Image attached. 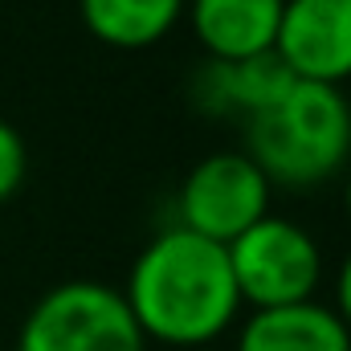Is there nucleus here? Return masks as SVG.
I'll list each match as a JSON object with an SVG mask.
<instances>
[{"label": "nucleus", "mask_w": 351, "mask_h": 351, "mask_svg": "<svg viewBox=\"0 0 351 351\" xmlns=\"http://www.w3.org/2000/svg\"><path fill=\"white\" fill-rule=\"evenodd\" d=\"M123 298L143 339L168 348H204L241 315L229 250L180 225L160 229L135 254Z\"/></svg>", "instance_id": "1"}, {"label": "nucleus", "mask_w": 351, "mask_h": 351, "mask_svg": "<svg viewBox=\"0 0 351 351\" xmlns=\"http://www.w3.org/2000/svg\"><path fill=\"white\" fill-rule=\"evenodd\" d=\"M245 156L278 188H315L351 156V102L343 86L294 82L282 102L245 119Z\"/></svg>", "instance_id": "2"}, {"label": "nucleus", "mask_w": 351, "mask_h": 351, "mask_svg": "<svg viewBox=\"0 0 351 351\" xmlns=\"http://www.w3.org/2000/svg\"><path fill=\"white\" fill-rule=\"evenodd\" d=\"M16 351H147L123 290L106 282H58L25 315Z\"/></svg>", "instance_id": "3"}, {"label": "nucleus", "mask_w": 351, "mask_h": 351, "mask_svg": "<svg viewBox=\"0 0 351 351\" xmlns=\"http://www.w3.org/2000/svg\"><path fill=\"white\" fill-rule=\"evenodd\" d=\"M225 250H229L237 294L254 311L311 302L323 282V250L315 233L290 217L269 213Z\"/></svg>", "instance_id": "4"}, {"label": "nucleus", "mask_w": 351, "mask_h": 351, "mask_svg": "<svg viewBox=\"0 0 351 351\" xmlns=\"http://www.w3.org/2000/svg\"><path fill=\"white\" fill-rule=\"evenodd\" d=\"M274 184L245 152H213L184 176L176 192L180 229H192L217 245L237 241L250 225L269 217Z\"/></svg>", "instance_id": "5"}, {"label": "nucleus", "mask_w": 351, "mask_h": 351, "mask_svg": "<svg viewBox=\"0 0 351 351\" xmlns=\"http://www.w3.org/2000/svg\"><path fill=\"white\" fill-rule=\"evenodd\" d=\"M274 53L302 82L343 86L351 78V0H286Z\"/></svg>", "instance_id": "6"}, {"label": "nucleus", "mask_w": 351, "mask_h": 351, "mask_svg": "<svg viewBox=\"0 0 351 351\" xmlns=\"http://www.w3.org/2000/svg\"><path fill=\"white\" fill-rule=\"evenodd\" d=\"M286 0H188L184 16L208 62H245L278 41Z\"/></svg>", "instance_id": "7"}, {"label": "nucleus", "mask_w": 351, "mask_h": 351, "mask_svg": "<svg viewBox=\"0 0 351 351\" xmlns=\"http://www.w3.org/2000/svg\"><path fill=\"white\" fill-rule=\"evenodd\" d=\"M298 78L286 70V62L269 49L245 62H208L196 74V98L213 114H262L274 102H282Z\"/></svg>", "instance_id": "8"}, {"label": "nucleus", "mask_w": 351, "mask_h": 351, "mask_svg": "<svg viewBox=\"0 0 351 351\" xmlns=\"http://www.w3.org/2000/svg\"><path fill=\"white\" fill-rule=\"evenodd\" d=\"M237 351H351V331L335 306L311 298L294 306L250 311L237 331Z\"/></svg>", "instance_id": "9"}, {"label": "nucleus", "mask_w": 351, "mask_h": 351, "mask_svg": "<svg viewBox=\"0 0 351 351\" xmlns=\"http://www.w3.org/2000/svg\"><path fill=\"white\" fill-rule=\"evenodd\" d=\"M188 0H78L82 25L110 49H152L180 25Z\"/></svg>", "instance_id": "10"}, {"label": "nucleus", "mask_w": 351, "mask_h": 351, "mask_svg": "<svg viewBox=\"0 0 351 351\" xmlns=\"http://www.w3.org/2000/svg\"><path fill=\"white\" fill-rule=\"evenodd\" d=\"M25 176H29V147H25V135H21L8 119H0V204L21 192Z\"/></svg>", "instance_id": "11"}, {"label": "nucleus", "mask_w": 351, "mask_h": 351, "mask_svg": "<svg viewBox=\"0 0 351 351\" xmlns=\"http://www.w3.org/2000/svg\"><path fill=\"white\" fill-rule=\"evenodd\" d=\"M335 315L348 323V331H351V254L343 258L339 278H335Z\"/></svg>", "instance_id": "12"}, {"label": "nucleus", "mask_w": 351, "mask_h": 351, "mask_svg": "<svg viewBox=\"0 0 351 351\" xmlns=\"http://www.w3.org/2000/svg\"><path fill=\"white\" fill-rule=\"evenodd\" d=\"M343 204H348V217H351V172H348V184H343Z\"/></svg>", "instance_id": "13"}]
</instances>
